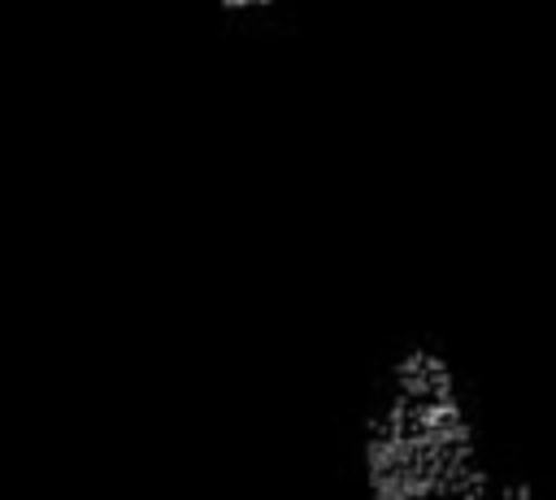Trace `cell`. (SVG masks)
I'll return each mask as SVG.
<instances>
[{"instance_id":"cell-1","label":"cell","mask_w":556,"mask_h":500,"mask_svg":"<svg viewBox=\"0 0 556 500\" xmlns=\"http://www.w3.org/2000/svg\"><path fill=\"white\" fill-rule=\"evenodd\" d=\"M356 470L374 500H534V483L495 448L460 357L413 339L374 378Z\"/></svg>"}]
</instances>
